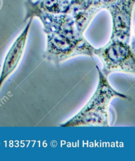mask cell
<instances>
[{
    "mask_svg": "<svg viewBox=\"0 0 135 161\" xmlns=\"http://www.w3.org/2000/svg\"><path fill=\"white\" fill-rule=\"evenodd\" d=\"M31 20L32 18L30 19L23 32L14 42L5 58L2 72L0 76V87L4 80L14 71L20 60L23 52Z\"/></svg>",
    "mask_w": 135,
    "mask_h": 161,
    "instance_id": "6da1fadb",
    "label": "cell"
}]
</instances>
